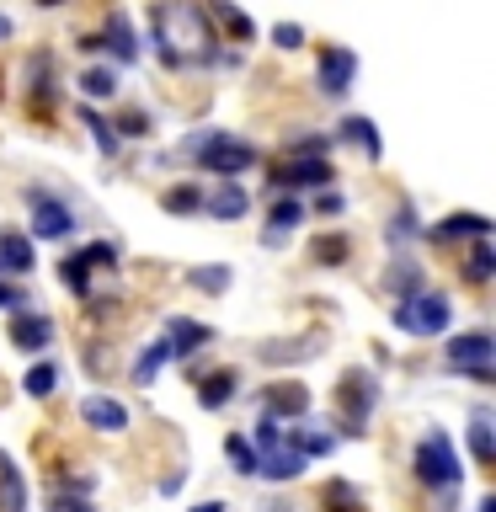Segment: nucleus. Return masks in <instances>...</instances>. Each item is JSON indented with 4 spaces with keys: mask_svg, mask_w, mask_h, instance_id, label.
Segmentation results:
<instances>
[{
    "mask_svg": "<svg viewBox=\"0 0 496 512\" xmlns=\"http://www.w3.org/2000/svg\"><path fill=\"white\" fill-rule=\"evenodd\" d=\"M150 43L160 64H171V70H187V64H208L214 59V27H208V16L198 0H160L150 11Z\"/></svg>",
    "mask_w": 496,
    "mask_h": 512,
    "instance_id": "1",
    "label": "nucleus"
},
{
    "mask_svg": "<svg viewBox=\"0 0 496 512\" xmlns=\"http://www.w3.org/2000/svg\"><path fill=\"white\" fill-rule=\"evenodd\" d=\"M187 155H198L203 171H219L224 182H235L240 171L256 166V144L240 134H224V128H203V134L187 139Z\"/></svg>",
    "mask_w": 496,
    "mask_h": 512,
    "instance_id": "2",
    "label": "nucleus"
},
{
    "mask_svg": "<svg viewBox=\"0 0 496 512\" xmlns=\"http://www.w3.org/2000/svg\"><path fill=\"white\" fill-rule=\"evenodd\" d=\"M411 470L422 486L432 491H459V475H464V464H459V448L448 432H427L422 443H416V454H411Z\"/></svg>",
    "mask_w": 496,
    "mask_h": 512,
    "instance_id": "3",
    "label": "nucleus"
},
{
    "mask_svg": "<svg viewBox=\"0 0 496 512\" xmlns=\"http://www.w3.org/2000/svg\"><path fill=\"white\" fill-rule=\"evenodd\" d=\"M336 406H342V427L358 438V432L368 427V411L379 406V384L374 374H363V368H347L342 384H336Z\"/></svg>",
    "mask_w": 496,
    "mask_h": 512,
    "instance_id": "4",
    "label": "nucleus"
},
{
    "mask_svg": "<svg viewBox=\"0 0 496 512\" xmlns=\"http://www.w3.org/2000/svg\"><path fill=\"white\" fill-rule=\"evenodd\" d=\"M395 326L411 336H443L448 331V299L443 294H411L395 304Z\"/></svg>",
    "mask_w": 496,
    "mask_h": 512,
    "instance_id": "5",
    "label": "nucleus"
},
{
    "mask_svg": "<svg viewBox=\"0 0 496 512\" xmlns=\"http://www.w3.org/2000/svg\"><path fill=\"white\" fill-rule=\"evenodd\" d=\"M491 352H496L491 331L454 336V342H448V368H454V374H470V379H480V384H491Z\"/></svg>",
    "mask_w": 496,
    "mask_h": 512,
    "instance_id": "6",
    "label": "nucleus"
},
{
    "mask_svg": "<svg viewBox=\"0 0 496 512\" xmlns=\"http://www.w3.org/2000/svg\"><path fill=\"white\" fill-rule=\"evenodd\" d=\"M27 208H32V235L38 240H64L75 230V214H70V203H59L54 192H43V187H27Z\"/></svg>",
    "mask_w": 496,
    "mask_h": 512,
    "instance_id": "7",
    "label": "nucleus"
},
{
    "mask_svg": "<svg viewBox=\"0 0 496 512\" xmlns=\"http://www.w3.org/2000/svg\"><path fill=\"white\" fill-rule=\"evenodd\" d=\"M320 91L326 96H347L352 91V80H358V54L342 43H326V54H320Z\"/></svg>",
    "mask_w": 496,
    "mask_h": 512,
    "instance_id": "8",
    "label": "nucleus"
},
{
    "mask_svg": "<svg viewBox=\"0 0 496 512\" xmlns=\"http://www.w3.org/2000/svg\"><path fill=\"white\" fill-rule=\"evenodd\" d=\"M331 176H336V171H331L326 155H294L288 166H278V176H272V182H278V187H320V192H326Z\"/></svg>",
    "mask_w": 496,
    "mask_h": 512,
    "instance_id": "9",
    "label": "nucleus"
},
{
    "mask_svg": "<svg viewBox=\"0 0 496 512\" xmlns=\"http://www.w3.org/2000/svg\"><path fill=\"white\" fill-rule=\"evenodd\" d=\"M80 422L96 427V432H123L128 427V406L112 400V395H91V400H80Z\"/></svg>",
    "mask_w": 496,
    "mask_h": 512,
    "instance_id": "10",
    "label": "nucleus"
},
{
    "mask_svg": "<svg viewBox=\"0 0 496 512\" xmlns=\"http://www.w3.org/2000/svg\"><path fill=\"white\" fill-rule=\"evenodd\" d=\"M11 342L22 347V352H43L48 342H54V320L48 315H38V310H16V320H11Z\"/></svg>",
    "mask_w": 496,
    "mask_h": 512,
    "instance_id": "11",
    "label": "nucleus"
},
{
    "mask_svg": "<svg viewBox=\"0 0 496 512\" xmlns=\"http://www.w3.org/2000/svg\"><path fill=\"white\" fill-rule=\"evenodd\" d=\"M208 326H198V320H187V315H176V320H166V342H171V358H187V352H198V347H208Z\"/></svg>",
    "mask_w": 496,
    "mask_h": 512,
    "instance_id": "12",
    "label": "nucleus"
},
{
    "mask_svg": "<svg viewBox=\"0 0 496 512\" xmlns=\"http://www.w3.org/2000/svg\"><path fill=\"white\" fill-rule=\"evenodd\" d=\"M304 411H310V390H304V384L288 379V384H272L267 390V416L272 422H278V416H304Z\"/></svg>",
    "mask_w": 496,
    "mask_h": 512,
    "instance_id": "13",
    "label": "nucleus"
},
{
    "mask_svg": "<svg viewBox=\"0 0 496 512\" xmlns=\"http://www.w3.org/2000/svg\"><path fill=\"white\" fill-rule=\"evenodd\" d=\"M102 48H107V54L118 59V64H134V59H139V43H134V32H128V16H123V11H112V16H107Z\"/></svg>",
    "mask_w": 496,
    "mask_h": 512,
    "instance_id": "14",
    "label": "nucleus"
},
{
    "mask_svg": "<svg viewBox=\"0 0 496 512\" xmlns=\"http://www.w3.org/2000/svg\"><path fill=\"white\" fill-rule=\"evenodd\" d=\"M0 512H27V480L11 454H0Z\"/></svg>",
    "mask_w": 496,
    "mask_h": 512,
    "instance_id": "15",
    "label": "nucleus"
},
{
    "mask_svg": "<svg viewBox=\"0 0 496 512\" xmlns=\"http://www.w3.org/2000/svg\"><path fill=\"white\" fill-rule=\"evenodd\" d=\"M203 208H208L214 219H240V214L251 208V192L240 187V182H224L219 192H208V198H203Z\"/></svg>",
    "mask_w": 496,
    "mask_h": 512,
    "instance_id": "16",
    "label": "nucleus"
},
{
    "mask_svg": "<svg viewBox=\"0 0 496 512\" xmlns=\"http://www.w3.org/2000/svg\"><path fill=\"white\" fill-rule=\"evenodd\" d=\"M32 240L22 230H0V272H32Z\"/></svg>",
    "mask_w": 496,
    "mask_h": 512,
    "instance_id": "17",
    "label": "nucleus"
},
{
    "mask_svg": "<svg viewBox=\"0 0 496 512\" xmlns=\"http://www.w3.org/2000/svg\"><path fill=\"white\" fill-rule=\"evenodd\" d=\"M235 390H240V379L230 374V368H219V374L198 379V406H203V411H219V406H230Z\"/></svg>",
    "mask_w": 496,
    "mask_h": 512,
    "instance_id": "18",
    "label": "nucleus"
},
{
    "mask_svg": "<svg viewBox=\"0 0 496 512\" xmlns=\"http://www.w3.org/2000/svg\"><path fill=\"white\" fill-rule=\"evenodd\" d=\"M256 475H267V480H294V475H304V454H299V448H272V454L256 464Z\"/></svg>",
    "mask_w": 496,
    "mask_h": 512,
    "instance_id": "19",
    "label": "nucleus"
},
{
    "mask_svg": "<svg viewBox=\"0 0 496 512\" xmlns=\"http://www.w3.org/2000/svg\"><path fill=\"white\" fill-rule=\"evenodd\" d=\"M470 454H475L480 464H491V459H496V438H491V411H486V406H475V411H470Z\"/></svg>",
    "mask_w": 496,
    "mask_h": 512,
    "instance_id": "20",
    "label": "nucleus"
},
{
    "mask_svg": "<svg viewBox=\"0 0 496 512\" xmlns=\"http://www.w3.org/2000/svg\"><path fill=\"white\" fill-rule=\"evenodd\" d=\"M166 363H171V342L160 336V342H150V347L139 352V363H134V384H144V390H150V384H155V374H160Z\"/></svg>",
    "mask_w": 496,
    "mask_h": 512,
    "instance_id": "21",
    "label": "nucleus"
},
{
    "mask_svg": "<svg viewBox=\"0 0 496 512\" xmlns=\"http://www.w3.org/2000/svg\"><path fill=\"white\" fill-rule=\"evenodd\" d=\"M342 139H352L358 150H368V160H379L384 155V144H379V128H374V118H347L342 123Z\"/></svg>",
    "mask_w": 496,
    "mask_h": 512,
    "instance_id": "22",
    "label": "nucleus"
},
{
    "mask_svg": "<svg viewBox=\"0 0 496 512\" xmlns=\"http://www.w3.org/2000/svg\"><path fill=\"white\" fill-rule=\"evenodd\" d=\"M208 11H214V16H219V22H224V27H230V38H235V43H251V38H256V27H251V16H246V11H235V6H230V0H208Z\"/></svg>",
    "mask_w": 496,
    "mask_h": 512,
    "instance_id": "23",
    "label": "nucleus"
},
{
    "mask_svg": "<svg viewBox=\"0 0 496 512\" xmlns=\"http://www.w3.org/2000/svg\"><path fill=\"white\" fill-rule=\"evenodd\" d=\"M438 235H443V240H459V235L486 240V235H491V219H486V214H454V219L438 224Z\"/></svg>",
    "mask_w": 496,
    "mask_h": 512,
    "instance_id": "24",
    "label": "nucleus"
},
{
    "mask_svg": "<svg viewBox=\"0 0 496 512\" xmlns=\"http://www.w3.org/2000/svg\"><path fill=\"white\" fill-rule=\"evenodd\" d=\"M224 454H230L235 475H256V464H262V454H256V443H251V438H240V432H230V438H224Z\"/></svg>",
    "mask_w": 496,
    "mask_h": 512,
    "instance_id": "25",
    "label": "nucleus"
},
{
    "mask_svg": "<svg viewBox=\"0 0 496 512\" xmlns=\"http://www.w3.org/2000/svg\"><path fill=\"white\" fill-rule=\"evenodd\" d=\"M80 91L96 96V102H107V96H118V70L112 64H96V70L80 75Z\"/></svg>",
    "mask_w": 496,
    "mask_h": 512,
    "instance_id": "26",
    "label": "nucleus"
},
{
    "mask_svg": "<svg viewBox=\"0 0 496 512\" xmlns=\"http://www.w3.org/2000/svg\"><path fill=\"white\" fill-rule=\"evenodd\" d=\"M59 278L75 288V294H91V262H86V251H70L59 262Z\"/></svg>",
    "mask_w": 496,
    "mask_h": 512,
    "instance_id": "27",
    "label": "nucleus"
},
{
    "mask_svg": "<svg viewBox=\"0 0 496 512\" xmlns=\"http://www.w3.org/2000/svg\"><path fill=\"white\" fill-rule=\"evenodd\" d=\"M347 251H352V246H347V235H320L315 246H310V256H315L320 267H342V262H347Z\"/></svg>",
    "mask_w": 496,
    "mask_h": 512,
    "instance_id": "28",
    "label": "nucleus"
},
{
    "mask_svg": "<svg viewBox=\"0 0 496 512\" xmlns=\"http://www.w3.org/2000/svg\"><path fill=\"white\" fill-rule=\"evenodd\" d=\"M54 384H59V368H54V363H38V368H27L22 390H27L32 400H43V395H54Z\"/></svg>",
    "mask_w": 496,
    "mask_h": 512,
    "instance_id": "29",
    "label": "nucleus"
},
{
    "mask_svg": "<svg viewBox=\"0 0 496 512\" xmlns=\"http://www.w3.org/2000/svg\"><path fill=\"white\" fill-rule=\"evenodd\" d=\"M160 203H166V214H198V208H203V192L187 182V187H171Z\"/></svg>",
    "mask_w": 496,
    "mask_h": 512,
    "instance_id": "30",
    "label": "nucleus"
},
{
    "mask_svg": "<svg viewBox=\"0 0 496 512\" xmlns=\"http://www.w3.org/2000/svg\"><path fill=\"white\" fill-rule=\"evenodd\" d=\"M390 288H400V299H411L416 288H422V267H416V262H406V256H400V262L390 267Z\"/></svg>",
    "mask_w": 496,
    "mask_h": 512,
    "instance_id": "31",
    "label": "nucleus"
},
{
    "mask_svg": "<svg viewBox=\"0 0 496 512\" xmlns=\"http://www.w3.org/2000/svg\"><path fill=\"white\" fill-rule=\"evenodd\" d=\"M326 512H363V496L347 486V480H331V491H326Z\"/></svg>",
    "mask_w": 496,
    "mask_h": 512,
    "instance_id": "32",
    "label": "nucleus"
},
{
    "mask_svg": "<svg viewBox=\"0 0 496 512\" xmlns=\"http://www.w3.org/2000/svg\"><path fill=\"white\" fill-rule=\"evenodd\" d=\"M192 288H203V294H224L230 288V267H192Z\"/></svg>",
    "mask_w": 496,
    "mask_h": 512,
    "instance_id": "33",
    "label": "nucleus"
},
{
    "mask_svg": "<svg viewBox=\"0 0 496 512\" xmlns=\"http://www.w3.org/2000/svg\"><path fill=\"white\" fill-rule=\"evenodd\" d=\"M299 219H304L299 198H278V203H272V235H288V230H294Z\"/></svg>",
    "mask_w": 496,
    "mask_h": 512,
    "instance_id": "34",
    "label": "nucleus"
},
{
    "mask_svg": "<svg viewBox=\"0 0 496 512\" xmlns=\"http://www.w3.org/2000/svg\"><path fill=\"white\" fill-rule=\"evenodd\" d=\"M491 272H496V256H491L486 240H480V246L470 251V262H464V278H470V283H486Z\"/></svg>",
    "mask_w": 496,
    "mask_h": 512,
    "instance_id": "35",
    "label": "nucleus"
},
{
    "mask_svg": "<svg viewBox=\"0 0 496 512\" xmlns=\"http://www.w3.org/2000/svg\"><path fill=\"white\" fill-rule=\"evenodd\" d=\"M48 512H91V502H86L80 491H64V486H59V496L48 502Z\"/></svg>",
    "mask_w": 496,
    "mask_h": 512,
    "instance_id": "36",
    "label": "nucleus"
},
{
    "mask_svg": "<svg viewBox=\"0 0 496 512\" xmlns=\"http://www.w3.org/2000/svg\"><path fill=\"white\" fill-rule=\"evenodd\" d=\"M80 118H86V128H91V134H96V150H102V155H112V150H118V139L107 134V123L96 118V112H80Z\"/></svg>",
    "mask_w": 496,
    "mask_h": 512,
    "instance_id": "37",
    "label": "nucleus"
},
{
    "mask_svg": "<svg viewBox=\"0 0 496 512\" xmlns=\"http://www.w3.org/2000/svg\"><path fill=\"white\" fill-rule=\"evenodd\" d=\"M256 443H262L267 454H272V448H283V427L272 422V416H262V422H256Z\"/></svg>",
    "mask_w": 496,
    "mask_h": 512,
    "instance_id": "38",
    "label": "nucleus"
},
{
    "mask_svg": "<svg viewBox=\"0 0 496 512\" xmlns=\"http://www.w3.org/2000/svg\"><path fill=\"white\" fill-rule=\"evenodd\" d=\"M272 43H278V48H299L304 43V27L299 22H278V27H272Z\"/></svg>",
    "mask_w": 496,
    "mask_h": 512,
    "instance_id": "39",
    "label": "nucleus"
},
{
    "mask_svg": "<svg viewBox=\"0 0 496 512\" xmlns=\"http://www.w3.org/2000/svg\"><path fill=\"white\" fill-rule=\"evenodd\" d=\"M118 128H123V134H150V118H144V112H123V118H118Z\"/></svg>",
    "mask_w": 496,
    "mask_h": 512,
    "instance_id": "40",
    "label": "nucleus"
},
{
    "mask_svg": "<svg viewBox=\"0 0 496 512\" xmlns=\"http://www.w3.org/2000/svg\"><path fill=\"white\" fill-rule=\"evenodd\" d=\"M22 304H27V294H22V288H11V283H0V310H22Z\"/></svg>",
    "mask_w": 496,
    "mask_h": 512,
    "instance_id": "41",
    "label": "nucleus"
},
{
    "mask_svg": "<svg viewBox=\"0 0 496 512\" xmlns=\"http://www.w3.org/2000/svg\"><path fill=\"white\" fill-rule=\"evenodd\" d=\"M390 235H395V240H406V235H416V214H411V208H400V219L390 224Z\"/></svg>",
    "mask_w": 496,
    "mask_h": 512,
    "instance_id": "42",
    "label": "nucleus"
},
{
    "mask_svg": "<svg viewBox=\"0 0 496 512\" xmlns=\"http://www.w3.org/2000/svg\"><path fill=\"white\" fill-rule=\"evenodd\" d=\"M320 214H342V192H320Z\"/></svg>",
    "mask_w": 496,
    "mask_h": 512,
    "instance_id": "43",
    "label": "nucleus"
},
{
    "mask_svg": "<svg viewBox=\"0 0 496 512\" xmlns=\"http://www.w3.org/2000/svg\"><path fill=\"white\" fill-rule=\"evenodd\" d=\"M192 512H224V502H203V507H192Z\"/></svg>",
    "mask_w": 496,
    "mask_h": 512,
    "instance_id": "44",
    "label": "nucleus"
},
{
    "mask_svg": "<svg viewBox=\"0 0 496 512\" xmlns=\"http://www.w3.org/2000/svg\"><path fill=\"white\" fill-rule=\"evenodd\" d=\"M475 512H496V502H491V496H486V502H480V507H475Z\"/></svg>",
    "mask_w": 496,
    "mask_h": 512,
    "instance_id": "45",
    "label": "nucleus"
},
{
    "mask_svg": "<svg viewBox=\"0 0 496 512\" xmlns=\"http://www.w3.org/2000/svg\"><path fill=\"white\" fill-rule=\"evenodd\" d=\"M38 6H64V0H38Z\"/></svg>",
    "mask_w": 496,
    "mask_h": 512,
    "instance_id": "46",
    "label": "nucleus"
}]
</instances>
